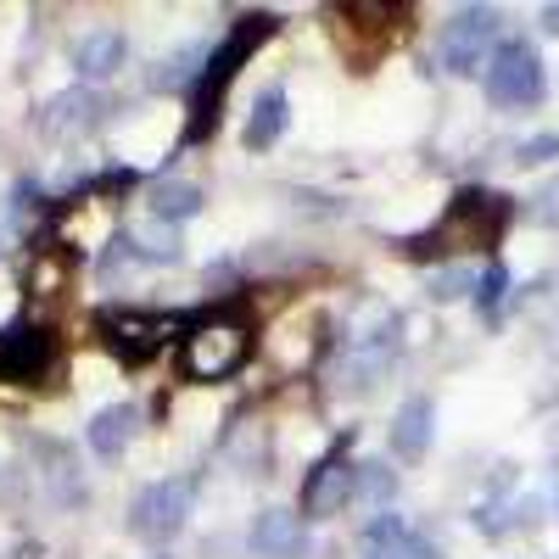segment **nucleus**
Wrapping results in <instances>:
<instances>
[{
    "label": "nucleus",
    "mask_w": 559,
    "mask_h": 559,
    "mask_svg": "<svg viewBox=\"0 0 559 559\" xmlns=\"http://www.w3.org/2000/svg\"><path fill=\"white\" fill-rule=\"evenodd\" d=\"M543 90H548V73L526 39H503L487 57V102L492 107H537Z\"/></svg>",
    "instance_id": "nucleus-1"
},
{
    "label": "nucleus",
    "mask_w": 559,
    "mask_h": 559,
    "mask_svg": "<svg viewBox=\"0 0 559 559\" xmlns=\"http://www.w3.org/2000/svg\"><path fill=\"white\" fill-rule=\"evenodd\" d=\"M487 51H498V12L492 7H459L437 39V57L453 79L487 73Z\"/></svg>",
    "instance_id": "nucleus-2"
},
{
    "label": "nucleus",
    "mask_w": 559,
    "mask_h": 559,
    "mask_svg": "<svg viewBox=\"0 0 559 559\" xmlns=\"http://www.w3.org/2000/svg\"><path fill=\"white\" fill-rule=\"evenodd\" d=\"M185 521H191V481H185V476L152 481L146 492L134 498V509H129L134 537H146V543H174L185 532Z\"/></svg>",
    "instance_id": "nucleus-3"
},
{
    "label": "nucleus",
    "mask_w": 559,
    "mask_h": 559,
    "mask_svg": "<svg viewBox=\"0 0 559 559\" xmlns=\"http://www.w3.org/2000/svg\"><path fill=\"white\" fill-rule=\"evenodd\" d=\"M353 492H358V464L336 448V453H324L313 471L302 476V509H297V515L302 521H331V515L347 509Z\"/></svg>",
    "instance_id": "nucleus-4"
},
{
    "label": "nucleus",
    "mask_w": 559,
    "mask_h": 559,
    "mask_svg": "<svg viewBox=\"0 0 559 559\" xmlns=\"http://www.w3.org/2000/svg\"><path fill=\"white\" fill-rule=\"evenodd\" d=\"M302 543H308V532H302L297 509H263L247 532L252 559H302Z\"/></svg>",
    "instance_id": "nucleus-5"
},
{
    "label": "nucleus",
    "mask_w": 559,
    "mask_h": 559,
    "mask_svg": "<svg viewBox=\"0 0 559 559\" xmlns=\"http://www.w3.org/2000/svg\"><path fill=\"white\" fill-rule=\"evenodd\" d=\"M134 437H140V408H134V403H107L102 414H90V426H84L90 453H102V459L129 453Z\"/></svg>",
    "instance_id": "nucleus-6"
},
{
    "label": "nucleus",
    "mask_w": 559,
    "mask_h": 559,
    "mask_svg": "<svg viewBox=\"0 0 559 559\" xmlns=\"http://www.w3.org/2000/svg\"><path fill=\"white\" fill-rule=\"evenodd\" d=\"M286 123H292V96H286V84H269V90H258L252 118H247V129H241L247 152H269L274 140L286 134Z\"/></svg>",
    "instance_id": "nucleus-7"
},
{
    "label": "nucleus",
    "mask_w": 559,
    "mask_h": 559,
    "mask_svg": "<svg viewBox=\"0 0 559 559\" xmlns=\"http://www.w3.org/2000/svg\"><path fill=\"white\" fill-rule=\"evenodd\" d=\"M431 437H437V408H431V397H408V403L392 414V453L414 464V459H426Z\"/></svg>",
    "instance_id": "nucleus-8"
},
{
    "label": "nucleus",
    "mask_w": 559,
    "mask_h": 559,
    "mask_svg": "<svg viewBox=\"0 0 559 559\" xmlns=\"http://www.w3.org/2000/svg\"><path fill=\"white\" fill-rule=\"evenodd\" d=\"M123 62H129V39H123L118 28H90V34L73 45L79 79H112Z\"/></svg>",
    "instance_id": "nucleus-9"
},
{
    "label": "nucleus",
    "mask_w": 559,
    "mask_h": 559,
    "mask_svg": "<svg viewBox=\"0 0 559 559\" xmlns=\"http://www.w3.org/2000/svg\"><path fill=\"white\" fill-rule=\"evenodd\" d=\"M96 112H102V96L96 90H62V96H51L45 102V134H68V129H84V123H96Z\"/></svg>",
    "instance_id": "nucleus-10"
},
{
    "label": "nucleus",
    "mask_w": 559,
    "mask_h": 559,
    "mask_svg": "<svg viewBox=\"0 0 559 559\" xmlns=\"http://www.w3.org/2000/svg\"><path fill=\"white\" fill-rule=\"evenodd\" d=\"M146 202H152L157 224H185V218L202 213V185H191V179H157Z\"/></svg>",
    "instance_id": "nucleus-11"
},
{
    "label": "nucleus",
    "mask_w": 559,
    "mask_h": 559,
    "mask_svg": "<svg viewBox=\"0 0 559 559\" xmlns=\"http://www.w3.org/2000/svg\"><path fill=\"white\" fill-rule=\"evenodd\" d=\"M236 358H241V336L236 331H202L197 347H191L197 376H224V369H236Z\"/></svg>",
    "instance_id": "nucleus-12"
},
{
    "label": "nucleus",
    "mask_w": 559,
    "mask_h": 559,
    "mask_svg": "<svg viewBox=\"0 0 559 559\" xmlns=\"http://www.w3.org/2000/svg\"><path fill=\"white\" fill-rule=\"evenodd\" d=\"M202 62H213V51L197 39V45H185V51L163 57V62H157V73H152V84H157V90H179V84H191V79L202 73Z\"/></svg>",
    "instance_id": "nucleus-13"
},
{
    "label": "nucleus",
    "mask_w": 559,
    "mask_h": 559,
    "mask_svg": "<svg viewBox=\"0 0 559 559\" xmlns=\"http://www.w3.org/2000/svg\"><path fill=\"white\" fill-rule=\"evenodd\" d=\"M358 492H364L369 503H386V498L397 492V476L386 471L381 459H369V464H358Z\"/></svg>",
    "instance_id": "nucleus-14"
},
{
    "label": "nucleus",
    "mask_w": 559,
    "mask_h": 559,
    "mask_svg": "<svg viewBox=\"0 0 559 559\" xmlns=\"http://www.w3.org/2000/svg\"><path fill=\"white\" fill-rule=\"evenodd\" d=\"M426 286H431L437 302H453V297H464V292H476V274H471V269H437Z\"/></svg>",
    "instance_id": "nucleus-15"
},
{
    "label": "nucleus",
    "mask_w": 559,
    "mask_h": 559,
    "mask_svg": "<svg viewBox=\"0 0 559 559\" xmlns=\"http://www.w3.org/2000/svg\"><path fill=\"white\" fill-rule=\"evenodd\" d=\"M526 218H532V224H543V229H559V179H548L543 191L526 202Z\"/></svg>",
    "instance_id": "nucleus-16"
},
{
    "label": "nucleus",
    "mask_w": 559,
    "mask_h": 559,
    "mask_svg": "<svg viewBox=\"0 0 559 559\" xmlns=\"http://www.w3.org/2000/svg\"><path fill=\"white\" fill-rule=\"evenodd\" d=\"M503 292H509V269H503V263H492V269L476 280V308H481V313H492V308L503 302Z\"/></svg>",
    "instance_id": "nucleus-17"
},
{
    "label": "nucleus",
    "mask_w": 559,
    "mask_h": 559,
    "mask_svg": "<svg viewBox=\"0 0 559 559\" xmlns=\"http://www.w3.org/2000/svg\"><path fill=\"white\" fill-rule=\"evenodd\" d=\"M364 537H369V548H392V543L408 537V521H403V515H376Z\"/></svg>",
    "instance_id": "nucleus-18"
},
{
    "label": "nucleus",
    "mask_w": 559,
    "mask_h": 559,
    "mask_svg": "<svg viewBox=\"0 0 559 559\" xmlns=\"http://www.w3.org/2000/svg\"><path fill=\"white\" fill-rule=\"evenodd\" d=\"M548 157H559V134H532V140H521V152H515V163H521V168L548 163Z\"/></svg>",
    "instance_id": "nucleus-19"
},
{
    "label": "nucleus",
    "mask_w": 559,
    "mask_h": 559,
    "mask_svg": "<svg viewBox=\"0 0 559 559\" xmlns=\"http://www.w3.org/2000/svg\"><path fill=\"white\" fill-rule=\"evenodd\" d=\"M376 559H442V554H437V548H431L426 537H414V532H408L403 543H392V548H381Z\"/></svg>",
    "instance_id": "nucleus-20"
},
{
    "label": "nucleus",
    "mask_w": 559,
    "mask_h": 559,
    "mask_svg": "<svg viewBox=\"0 0 559 559\" xmlns=\"http://www.w3.org/2000/svg\"><path fill=\"white\" fill-rule=\"evenodd\" d=\"M543 28H548V34H559V7H543Z\"/></svg>",
    "instance_id": "nucleus-21"
},
{
    "label": "nucleus",
    "mask_w": 559,
    "mask_h": 559,
    "mask_svg": "<svg viewBox=\"0 0 559 559\" xmlns=\"http://www.w3.org/2000/svg\"><path fill=\"white\" fill-rule=\"evenodd\" d=\"M554 509H559V492H554Z\"/></svg>",
    "instance_id": "nucleus-22"
}]
</instances>
